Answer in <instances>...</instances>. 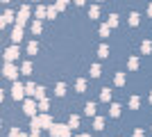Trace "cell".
Returning a JSON list of instances; mask_svg holds the SVG:
<instances>
[{
	"label": "cell",
	"instance_id": "cell-1",
	"mask_svg": "<svg viewBox=\"0 0 152 137\" xmlns=\"http://www.w3.org/2000/svg\"><path fill=\"white\" fill-rule=\"evenodd\" d=\"M50 135L52 137H70V126L66 124H55L50 128Z\"/></svg>",
	"mask_w": 152,
	"mask_h": 137
},
{
	"label": "cell",
	"instance_id": "cell-2",
	"mask_svg": "<svg viewBox=\"0 0 152 137\" xmlns=\"http://www.w3.org/2000/svg\"><path fill=\"white\" fill-rule=\"evenodd\" d=\"M23 96H25V85L14 82V87H12V98H14V101H23Z\"/></svg>",
	"mask_w": 152,
	"mask_h": 137
},
{
	"label": "cell",
	"instance_id": "cell-3",
	"mask_svg": "<svg viewBox=\"0 0 152 137\" xmlns=\"http://www.w3.org/2000/svg\"><path fill=\"white\" fill-rule=\"evenodd\" d=\"M18 55H20V53H18V46H16V44L9 46V48L5 50V59H7V62H14V59H18Z\"/></svg>",
	"mask_w": 152,
	"mask_h": 137
},
{
	"label": "cell",
	"instance_id": "cell-4",
	"mask_svg": "<svg viewBox=\"0 0 152 137\" xmlns=\"http://www.w3.org/2000/svg\"><path fill=\"white\" fill-rule=\"evenodd\" d=\"M23 110H25L27 117H34V114H37V103H34V98H27L25 105H23Z\"/></svg>",
	"mask_w": 152,
	"mask_h": 137
},
{
	"label": "cell",
	"instance_id": "cell-5",
	"mask_svg": "<svg viewBox=\"0 0 152 137\" xmlns=\"http://www.w3.org/2000/svg\"><path fill=\"white\" fill-rule=\"evenodd\" d=\"M5 76L7 78L16 80V76H18V66H14V62H7L5 64Z\"/></svg>",
	"mask_w": 152,
	"mask_h": 137
},
{
	"label": "cell",
	"instance_id": "cell-6",
	"mask_svg": "<svg viewBox=\"0 0 152 137\" xmlns=\"http://www.w3.org/2000/svg\"><path fill=\"white\" fill-rule=\"evenodd\" d=\"M27 19H30V7L23 5V7H20V12H18V19H16V23H18V25H23Z\"/></svg>",
	"mask_w": 152,
	"mask_h": 137
},
{
	"label": "cell",
	"instance_id": "cell-7",
	"mask_svg": "<svg viewBox=\"0 0 152 137\" xmlns=\"http://www.w3.org/2000/svg\"><path fill=\"white\" fill-rule=\"evenodd\" d=\"M37 119H39V126H41V128H48V130H50L52 126H55V124H52V119L48 117L45 112H43V114H41V117H37Z\"/></svg>",
	"mask_w": 152,
	"mask_h": 137
},
{
	"label": "cell",
	"instance_id": "cell-8",
	"mask_svg": "<svg viewBox=\"0 0 152 137\" xmlns=\"http://www.w3.org/2000/svg\"><path fill=\"white\" fill-rule=\"evenodd\" d=\"M20 39H23V25H18V23H16V27L12 30V41H14V44H18Z\"/></svg>",
	"mask_w": 152,
	"mask_h": 137
},
{
	"label": "cell",
	"instance_id": "cell-9",
	"mask_svg": "<svg viewBox=\"0 0 152 137\" xmlns=\"http://www.w3.org/2000/svg\"><path fill=\"white\" fill-rule=\"evenodd\" d=\"M14 21V12H9V9H7L5 14H2V21H0V27H5V25H9V23H12Z\"/></svg>",
	"mask_w": 152,
	"mask_h": 137
},
{
	"label": "cell",
	"instance_id": "cell-10",
	"mask_svg": "<svg viewBox=\"0 0 152 137\" xmlns=\"http://www.w3.org/2000/svg\"><path fill=\"white\" fill-rule=\"evenodd\" d=\"M98 57H102V59L109 57V46H107V44H102L100 48H98Z\"/></svg>",
	"mask_w": 152,
	"mask_h": 137
},
{
	"label": "cell",
	"instance_id": "cell-11",
	"mask_svg": "<svg viewBox=\"0 0 152 137\" xmlns=\"http://www.w3.org/2000/svg\"><path fill=\"white\" fill-rule=\"evenodd\" d=\"M25 94L34 98V96H37V85H34V82H27V85H25Z\"/></svg>",
	"mask_w": 152,
	"mask_h": 137
},
{
	"label": "cell",
	"instance_id": "cell-12",
	"mask_svg": "<svg viewBox=\"0 0 152 137\" xmlns=\"http://www.w3.org/2000/svg\"><path fill=\"white\" fill-rule=\"evenodd\" d=\"M95 103H86V107H84V114H86V117H95Z\"/></svg>",
	"mask_w": 152,
	"mask_h": 137
},
{
	"label": "cell",
	"instance_id": "cell-13",
	"mask_svg": "<svg viewBox=\"0 0 152 137\" xmlns=\"http://www.w3.org/2000/svg\"><path fill=\"white\" fill-rule=\"evenodd\" d=\"M45 16H48V7L39 5V7H37V19L41 21V19H45Z\"/></svg>",
	"mask_w": 152,
	"mask_h": 137
},
{
	"label": "cell",
	"instance_id": "cell-14",
	"mask_svg": "<svg viewBox=\"0 0 152 137\" xmlns=\"http://www.w3.org/2000/svg\"><path fill=\"white\" fill-rule=\"evenodd\" d=\"M139 23H141V16H139L136 12H132V14H129V25H132V27H136Z\"/></svg>",
	"mask_w": 152,
	"mask_h": 137
},
{
	"label": "cell",
	"instance_id": "cell-15",
	"mask_svg": "<svg viewBox=\"0 0 152 137\" xmlns=\"http://www.w3.org/2000/svg\"><path fill=\"white\" fill-rule=\"evenodd\" d=\"M121 110H123V107H121V105H118V103H114V105H111V110H109V114H111V117H121Z\"/></svg>",
	"mask_w": 152,
	"mask_h": 137
},
{
	"label": "cell",
	"instance_id": "cell-16",
	"mask_svg": "<svg viewBox=\"0 0 152 137\" xmlns=\"http://www.w3.org/2000/svg\"><path fill=\"white\" fill-rule=\"evenodd\" d=\"M93 128H95V130H104V119H102V117H95Z\"/></svg>",
	"mask_w": 152,
	"mask_h": 137
},
{
	"label": "cell",
	"instance_id": "cell-17",
	"mask_svg": "<svg viewBox=\"0 0 152 137\" xmlns=\"http://www.w3.org/2000/svg\"><path fill=\"white\" fill-rule=\"evenodd\" d=\"M98 16H100V7H98V5L89 7V19H98Z\"/></svg>",
	"mask_w": 152,
	"mask_h": 137
},
{
	"label": "cell",
	"instance_id": "cell-18",
	"mask_svg": "<svg viewBox=\"0 0 152 137\" xmlns=\"http://www.w3.org/2000/svg\"><path fill=\"white\" fill-rule=\"evenodd\" d=\"M100 101H102V103H109V101H111V91H109V89H102L100 91Z\"/></svg>",
	"mask_w": 152,
	"mask_h": 137
},
{
	"label": "cell",
	"instance_id": "cell-19",
	"mask_svg": "<svg viewBox=\"0 0 152 137\" xmlns=\"http://www.w3.org/2000/svg\"><path fill=\"white\" fill-rule=\"evenodd\" d=\"M68 126L70 128H77V126H80V117H77V114H70L68 117Z\"/></svg>",
	"mask_w": 152,
	"mask_h": 137
},
{
	"label": "cell",
	"instance_id": "cell-20",
	"mask_svg": "<svg viewBox=\"0 0 152 137\" xmlns=\"http://www.w3.org/2000/svg\"><path fill=\"white\" fill-rule=\"evenodd\" d=\"M141 53H143V55L152 53V41H143V44H141Z\"/></svg>",
	"mask_w": 152,
	"mask_h": 137
},
{
	"label": "cell",
	"instance_id": "cell-21",
	"mask_svg": "<svg viewBox=\"0 0 152 137\" xmlns=\"http://www.w3.org/2000/svg\"><path fill=\"white\" fill-rule=\"evenodd\" d=\"M127 66H129V71H136V69H139V57H129Z\"/></svg>",
	"mask_w": 152,
	"mask_h": 137
},
{
	"label": "cell",
	"instance_id": "cell-22",
	"mask_svg": "<svg viewBox=\"0 0 152 137\" xmlns=\"http://www.w3.org/2000/svg\"><path fill=\"white\" fill-rule=\"evenodd\" d=\"M41 30H43V25H41V21H34V23H32V32H34V34H41Z\"/></svg>",
	"mask_w": 152,
	"mask_h": 137
},
{
	"label": "cell",
	"instance_id": "cell-23",
	"mask_svg": "<svg viewBox=\"0 0 152 137\" xmlns=\"http://www.w3.org/2000/svg\"><path fill=\"white\" fill-rule=\"evenodd\" d=\"M48 107H50V101H48V98H41V101H39V110L45 112Z\"/></svg>",
	"mask_w": 152,
	"mask_h": 137
},
{
	"label": "cell",
	"instance_id": "cell-24",
	"mask_svg": "<svg viewBox=\"0 0 152 137\" xmlns=\"http://www.w3.org/2000/svg\"><path fill=\"white\" fill-rule=\"evenodd\" d=\"M114 82H116V85H118V87H123V85H125V73H116Z\"/></svg>",
	"mask_w": 152,
	"mask_h": 137
},
{
	"label": "cell",
	"instance_id": "cell-25",
	"mask_svg": "<svg viewBox=\"0 0 152 137\" xmlns=\"http://www.w3.org/2000/svg\"><path fill=\"white\" fill-rule=\"evenodd\" d=\"M37 50H39L37 41H32V44H27V55H37Z\"/></svg>",
	"mask_w": 152,
	"mask_h": 137
},
{
	"label": "cell",
	"instance_id": "cell-26",
	"mask_svg": "<svg viewBox=\"0 0 152 137\" xmlns=\"http://www.w3.org/2000/svg\"><path fill=\"white\" fill-rule=\"evenodd\" d=\"M139 105H141V98L139 96H132V98H129V107H132V110H136Z\"/></svg>",
	"mask_w": 152,
	"mask_h": 137
},
{
	"label": "cell",
	"instance_id": "cell-27",
	"mask_svg": "<svg viewBox=\"0 0 152 137\" xmlns=\"http://www.w3.org/2000/svg\"><path fill=\"white\" fill-rule=\"evenodd\" d=\"M109 30H111V25H109V23L100 25V37H109Z\"/></svg>",
	"mask_w": 152,
	"mask_h": 137
},
{
	"label": "cell",
	"instance_id": "cell-28",
	"mask_svg": "<svg viewBox=\"0 0 152 137\" xmlns=\"http://www.w3.org/2000/svg\"><path fill=\"white\" fill-rule=\"evenodd\" d=\"M20 71L25 73V76H30V73H32V62H25V64L20 66Z\"/></svg>",
	"mask_w": 152,
	"mask_h": 137
},
{
	"label": "cell",
	"instance_id": "cell-29",
	"mask_svg": "<svg viewBox=\"0 0 152 137\" xmlns=\"http://www.w3.org/2000/svg\"><path fill=\"white\" fill-rule=\"evenodd\" d=\"M55 94H57V96H64V94H66V82H59V85H57V91H55Z\"/></svg>",
	"mask_w": 152,
	"mask_h": 137
},
{
	"label": "cell",
	"instance_id": "cell-30",
	"mask_svg": "<svg viewBox=\"0 0 152 137\" xmlns=\"http://www.w3.org/2000/svg\"><path fill=\"white\" fill-rule=\"evenodd\" d=\"M57 12H59L57 7H48V19H52V21H55V19H57Z\"/></svg>",
	"mask_w": 152,
	"mask_h": 137
},
{
	"label": "cell",
	"instance_id": "cell-31",
	"mask_svg": "<svg viewBox=\"0 0 152 137\" xmlns=\"http://www.w3.org/2000/svg\"><path fill=\"white\" fill-rule=\"evenodd\" d=\"M107 23H109V25H111V27H116V25H118V14H111Z\"/></svg>",
	"mask_w": 152,
	"mask_h": 137
},
{
	"label": "cell",
	"instance_id": "cell-32",
	"mask_svg": "<svg viewBox=\"0 0 152 137\" xmlns=\"http://www.w3.org/2000/svg\"><path fill=\"white\" fill-rule=\"evenodd\" d=\"M91 76H93V78L100 76V64H91Z\"/></svg>",
	"mask_w": 152,
	"mask_h": 137
},
{
	"label": "cell",
	"instance_id": "cell-33",
	"mask_svg": "<svg viewBox=\"0 0 152 137\" xmlns=\"http://www.w3.org/2000/svg\"><path fill=\"white\" fill-rule=\"evenodd\" d=\"M75 89L80 91V94H82V91L86 89V80H77V85H75Z\"/></svg>",
	"mask_w": 152,
	"mask_h": 137
},
{
	"label": "cell",
	"instance_id": "cell-34",
	"mask_svg": "<svg viewBox=\"0 0 152 137\" xmlns=\"http://www.w3.org/2000/svg\"><path fill=\"white\" fill-rule=\"evenodd\" d=\"M66 5H68V0H57V2H55L57 9H66Z\"/></svg>",
	"mask_w": 152,
	"mask_h": 137
},
{
	"label": "cell",
	"instance_id": "cell-35",
	"mask_svg": "<svg viewBox=\"0 0 152 137\" xmlns=\"http://www.w3.org/2000/svg\"><path fill=\"white\" fill-rule=\"evenodd\" d=\"M43 87H37V96H34V98H39V101H41V98H45V94H43Z\"/></svg>",
	"mask_w": 152,
	"mask_h": 137
},
{
	"label": "cell",
	"instance_id": "cell-36",
	"mask_svg": "<svg viewBox=\"0 0 152 137\" xmlns=\"http://www.w3.org/2000/svg\"><path fill=\"white\" fill-rule=\"evenodd\" d=\"M30 137H41V128H32Z\"/></svg>",
	"mask_w": 152,
	"mask_h": 137
},
{
	"label": "cell",
	"instance_id": "cell-37",
	"mask_svg": "<svg viewBox=\"0 0 152 137\" xmlns=\"http://www.w3.org/2000/svg\"><path fill=\"white\" fill-rule=\"evenodd\" d=\"M20 135V130H18V128H12V133H9V137H18Z\"/></svg>",
	"mask_w": 152,
	"mask_h": 137
},
{
	"label": "cell",
	"instance_id": "cell-38",
	"mask_svg": "<svg viewBox=\"0 0 152 137\" xmlns=\"http://www.w3.org/2000/svg\"><path fill=\"white\" fill-rule=\"evenodd\" d=\"M134 137H145V133H143V130H136V133H134Z\"/></svg>",
	"mask_w": 152,
	"mask_h": 137
},
{
	"label": "cell",
	"instance_id": "cell-39",
	"mask_svg": "<svg viewBox=\"0 0 152 137\" xmlns=\"http://www.w3.org/2000/svg\"><path fill=\"white\" fill-rule=\"evenodd\" d=\"M84 2H86V0H75V5H77V7H82Z\"/></svg>",
	"mask_w": 152,
	"mask_h": 137
},
{
	"label": "cell",
	"instance_id": "cell-40",
	"mask_svg": "<svg viewBox=\"0 0 152 137\" xmlns=\"http://www.w3.org/2000/svg\"><path fill=\"white\" fill-rule=\"evenodd\" d=\"M148 16H152V5H150V7H148Z\"/></svg>",
	"mask_w": 152,
	"mask_h": 137
},
{
	"label": "cell",
	"instance_id": "cell-41",
	"mask_svg": "<svg viewBox=\"0 0 152 137\" xmlns=\"http://www.w3.org/2000/svg\"><path fill=\"white\" fill-rule=\"evenodd\" d=\"M77 137H89V135H86V133H82V135H77Z\"/></svg>",
	"mask_w": 152,
	"mask_h": 137
},
{
	"label": "cell",
	"instance_id": "cell-42",
	"mask_svg": "<svg viewBox=\"0 0 152 137\" xmlns=\"http://www.w3.org/2000/svg\"><path fill=\"white\" fill-rule=\"evenodd\" d=\"M18 137H27V135H23V133H20V135H18Z\"/></svg>",
	"mask_w": 152,
	"mask_h": 137
},
{
	"label": "cell",
	"instance_id": "cell-43",
	"mask_svg": "<svg viewBox=\"0 0 152 137\" xmlns=\"http://www.w3.org/2000/svg\"><path fill=\"white\" fill-rule=\"evenodd\" d=\"M150 103H152V94H150Z\"/></svg>",
	"mask_w": 152,
	"mask_h": 137
},
{
	"label": "cell",
	"instance_id": "cell-44",
	"mask_svg": "<svg viewBox=\"0 0 152 137\" xmlns=\"http://www.w3.org/2000/svg\"><path fill=\"white\" fill-rule=\"evenodd\" d=\"M2 2H9V0H2Z\"/></svg>",
	"mask_w": 152,
	"mask_h": 137
}]
</instances>
